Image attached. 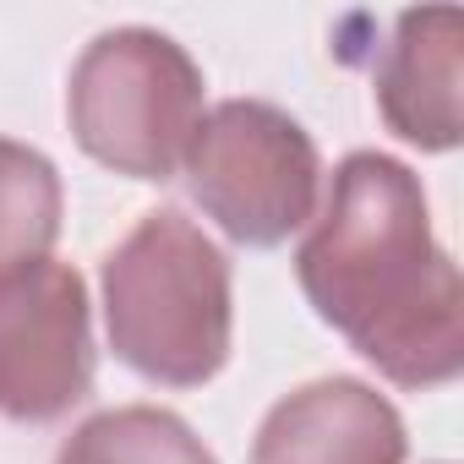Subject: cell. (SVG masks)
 Wrapping results in <instances>:
<instances>
[{
    "label": "cell",
    "mask_w": 464,
    "mask_h": 464,
    "mask_svg": "<svg viewBox=\"0 0 464 464\" xmlns=\"http://www.w3.org/2000/svg\"><path fill=\"white\" fill-rule=\"evenodd\" d=\"M301 290L382 377L437 388L464 366V290L437 246L420 180L382 153H350L295 257Z\"/></svg>",
    "instance_id": "1"
},
{
    "label": "cell",
    "mask_w": 464,
    "mask_h": 464,
    "mask_svg": "<svg viewBox=\"0 0 464 464\" xmlns=\"http://www.w3.org/2000/svg\"><path fill=\"white\" fill-rule=\"evenodd\" d=\"M104 317L131 372L197 388L229 355V263L186 213L153 208L104 263Z\"/></svg>",
    "instance_id": "2"
},
{
    "label": "cell",
    "mask_w": 464,
    "mask_h": 464,
    "mask_svg": "<svg viewBox=\"0 0 464 464\" xmlns=\"http://www.w3.org/2000/svg\"><path fill=\"white\" fill-rule=\"evenodd\" d=\"M202 121V72L153 28L99 34L72 72L77 142L131 180H169Z\"/></svg>",
    "instance_id": "3"
},
{
    "label": "cell",
    "mask_w": 464,
    "mask_h": 464,
    "mask_svg": "<svg viewBox=\"0 0 464 464\" xmlns=\"http://www.w3.org/2000/svg\"><path fill=\"white\" fill-rule=\"evenodd\" d=\"M191 197L241 246H279L317 213V148L285 110L263 99H224L197 121L186 148Z\"/></svg>",
    "instance_id": "4"
},
{
    "label": "cell",
    "mask_w": 464,
    "mask_h": 464,
    "mask_svg": "<svg viewBox=\"0 0 464 464\" xmlns=\"http://www.w3.org/2000/svg\"><path fill=\"white\" fill-rule=\"evenodd\" d=\"M93 382L88 290L66 263H34L0 285V415L55 420Z\"/></svg>",
    "instance_id": "5"
},
{
    "label": "cell",
    "mask_w": 464,
    "mask_h": 464,
    "mask_svg": "<svg viewBox=\"0 0 464 464\" xmlns=\"http://www.w3.org/2000/svg\"><path fill=\"white\" fill-rule=\"evenodd\" d=\"M252 464H404V420L366 382L328 377L268 410Z\"/></svg>",
    "instance_id": "6"
},
{
    "label": "cell",
    "mask_w": 464,
    "mask_h": 464,
    "mask_svg": "<svg viewBox=\"0 0 464 464\" xmlns=\"http://www.w3.org/2000/svg\"><path fill=\"white\" fill-rule=\"evenodd\" d=\"M459 39H464L459 12L448 6L404 12L393 28V44H382L372 66L388 126L420 148L459 142Z\"/></svg>",
    "instance_id": "7"
},
{
    "label": "cell",
    "mask_w": 464,
    "mask_h": 464,
    "mask_svg": "<svg viewBox=\"0 0 464 464\" xmlns=\"http://www.w3.org/2000/svg\"><path fill=\"white\" fill-rule=\"evenodd\" d=\"M61 236V175L44 153L0 137V285L50 257Z\"/></svg>",
    "instance_id": "8"
},
{
    "label": "cell",
    "mask_w": 464,
    "mask_h": 464,
    "mask_svg": "<svg viewBox=\"0 0 464 464\" xmlns=\"http://www.w3.org/2000/svg\"><path fill=\"white\" fill-rule=\"evenodd\" d=\"M55 464H218L202 437H191V426L169 410L153 404H126V410H104L93 415Z\"/></svg>",
    "instance_id": "9"
}]
</instances>
